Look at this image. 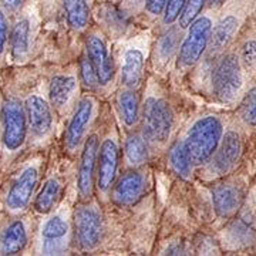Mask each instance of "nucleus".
Instances as JSON below:
<instances>
[{
    "label": "nucleus",
    "mask_w": 256,
    "mask_h": 256,
    "mask_svg": "<svg viewBox=\"0 0 256 256\" xmlns=\"http://www.w3.org/2000/svg\"><path fill=\"white\" fill-rule=\"evenodd\" d=\"M212 2H214L215 4H218V6H220V4H222V3H224L225 0H212Z\"/></svg>",
    "instance_id": "c9c22d12"
},
{
    "label": "nucleus",
    "mask_w": 256,
    "mask_h": 256,
    "mask_svg": "<svg viewBox=\"0 0 256 256\" xmlns=\"http://www.w3.org/2000/svg\"><path fill=\"white\" fill-rule=\"evenodd\" d=\"M144 191V178L138 172H127L120 178L112 191V200L118 205L128 206L137 202Z\"/></svg>",
    "instance_id": "9b49d317"
},
{
    "label": "nucleus",
    "mask_w": 256,
    "mask_h": 256,
    "mask_svg": "<svg viewBox=\"0 0 256 256\" xmlns=\"http://www.w3.org/2000/svg\"><path fill=\"white\" fill-rule=\"evenodd\" d=\"M239 156H240V140L238 134L235 132H228L222 144H220V151L216 152L215 161H214V168L220 172H228L229 170L236 164Z\"/></svg>",
    "instance_id": "4468645a"
},
{
    "label": "nucleus",
    "mask_w": 256,
    "mask_h": 256,
    "mask_svg": "<svg viewBox=\"0 0 256 256\" xmlns=\"http://www.w3.org/2000/svg\"><path fill=\"white\" fill-rule=\"evenodd\" d=\"M222 137V124L215 117L198 120L185 141L192 162L195 165L206 164L216 152Z\"/></svg>",
    "instance_id": "f257e3e1"
},
{
    "label": "nucleus",
    "mask_w": 256,
    "mask_h": 256,
    "mask_svg": "<svg viewBox=\"0 0 256 256\" xmlns=\"http://www.w3.org/2000/svg\"><path fill=\"white\" fill-rule=\"evenodd\" d=\"M206 0H186L182 12L180 14V26L182 28H186L191 26L192 23L196 20L198 14L205 6Z\"/></svg>",
    "instance_id": "bb28decb"
},
{
    "label": "nucleus",
    "mask_w": 256,
    "mask_h": 256,
    "mask_svg": "<svg viewBox=\"0 0 256 256\" xmlns=\"http://www.w3.org/2000/svg\"><path fill=\"white\" fill-rule=\"evenodd\" d=\"M120 111L127 126H134L138 120V98L134 92H124L120 96Z\"/></svg>",
    "instance_id": "393cba45"
},
{
    "label": "nucleus",
    "mask_w": 256,
    "mask_h": 256,
    "mask_svg": "<svg viewBox=\"0 0 256 256\" xmlns=\"http://www.w3.org/2000/svg\"><path fill=\"white\" fill-rule=\"evenodd\" d=\"M185 3H186V0H168V4L165 8L164 16V22L166 24L174 23L175 20L180 18L184 6H185Z\"/></svg>",
    "instance_id": "c756f323"
},
{
    "label": "nucleus",
    "mask_w": 256,
    "mask_h": 256,
    "mask_svg": "<svg viewBox=\"0 0 256 256\" xmlns=\"http://www.w3.org/2000/svg\"><path fill=\"white\" fill-rule=\"evenodd\" d=\"M212 36V23L208 18H196L191 26L180 52V62L182 66L198 63L204 52L210 44Z\"/></svg>",
    "instance_id": "39448f33"
},
{
    "label": "nucleus",
    "mask_w": 256,
    "mask_h": 256,
    "mask_svg": "<svg viewBox=\"0 0 256 256\" xmlns=\"http://www.w3.org/2000/svg\"><path fill=\"white\" fill-rule=\"evenodd\" d=\"M28 242V235L23 222L16 220L6 229L0 239V252L3 255H16Z\"/></svg>",
    "instance_id": "f3484780"
},
{
    "label": "nucleus",
    "mask_w": 256,
    "mask_h": 256,
    "mask_svg": "<svg viewBox=\"0 0 256 256\" xmlns=\"http://www.w3.org/2000/svg\"><path fill=\"white\" fill-rule=\"evenodd\" d=\"M22 2H23V0H0V3H2L6 9L9 10L18 9L20 4H22Z\"/></svg>",
    "instance_id": "f704fd0d"
},
{
    "label": "nucleus",
    "mask_w": 256,
    "mask_h": 256,
    "mask_svg": "<svg viewBox=\"0 0 256 256\" xmlns=\"http://www.w3.org/2000/svg\"><path fill=\"white\" fill-rule=\"evenodd\" d=\"M92 114V102L88 98H84L80 101L77 111L74 114V117L70 121V126L67 128V132H66V144L68 148H76V146L80 144V141L84 137V132H86V128L90 122Z\"/></svg>",
    "instance_id": "ddd939ff"
},
{
    "label": "nucleus",
    "mask_w": 256,
    "mask_h": 256,
    "mask_svg": "<svg viewBox=\"0 0 256 256\" xmlns=\"http://www.w3.org/2000/svg\"><path fill=\"white\" fill-rule=\"evenodd\" d=\"M97 154H98V138L97 136H90L87 138L84 150H82V162H80V170H78V191L82 196L90 195L92 185V176H94V170H96V162H97Z\"/></svg>",
    "instance_id": "6e6552de"
},
{
    "label": "nucleus",
    "mask_w": 256,
    "mask_h": 256,
    "mask_svg": "<svg viewBox=\"0 0 256 256\" xmlns=\"http://www.w3.org/2000/svg\"><path fill=\"white\" fill-rule=\"evenodd\" d=\"M118 166V146L112 140H106L101 146L97 184L101 191H107L114 182Z\"/></svg>",
    "instance_id": "1a4fd4ad"
},
{
    "label": "nucleus",
    "mask_w": 256,
    "mask_h": 256,
    "mask_svg": "<svg viewBox=\"0 0 256 256\" xmlns=\"http://www.w3.org/2000/svg\"><path fill=\"white\" fill-rule=\"evenodd\" d=\"M6 42H8V20L3 12L0 10V54L4 50Z\"/></svg>",
    "instance_id": "473e14b6"
},
{
    "label": "nucleus",
    "mask_w": 256,
    "mask_h": 256,
    "mask_svg": "<svg viewBox=\"0 0 256 256\" xmlns=\"http://www.w3.org/2000/svg\"><path fill=\"white\" fill-rule=\"evenodd\" d=\"M3 142L8 150L14 151L23 146L26 138V111L18 100H8L2 111Z\"/></svg>",
    "instance_id": "20e7f679"
},
{
    "label": "nucleus",
    "mask_w": 256,
    "mask_h": 256,
    "mask_svg": "<svg viewBox=\"0 0 256 256\" xmlns=\"http://www.w3.org/2000/svg\"><path fill=\"white\" fill-rule=\"evenodd\" d=\"M239 114L249 126H256V87L244 97L239 107Z\"/></svg>",
    "instance_id": "cd10ccee"
},
{
    "label": "nucleus",
    "mask_w": 256,
    "mask_h": 256,
    "mask_svg": "<svg viewBox=\"0 0 256 256\" xmlns=\"http://www.w3.org/2000/svg\"><path fill=\"white\" fill-rule=\"evenodd\" d=\"M170 162L171 166L175 171V174H178L182 178H188L191 174L192 170V160L190 156V151L186 148L185 141L184 142H176L170 152Z\"/></svg>",
    "instance_id": "412c9836"
},
{
    "label": "nucleus",
    "mask_w": 256,
    "mask_h": 256,
    "mask_svg": "<svg viewBox=\"0 0 256 256\" xmlns=\"http://www.w3.org/2000/svg\"><path fill=\"white\" fill-rule=\"evenodd\" d=\"M68 232V226L60 216H54L48 220L43 226L42 235L44 239V252L46 255H54L62 252L63 249V239Z\"/></svg>",
    "instance_id": "2eb2a0df"
},
{
    "label": "nucleus",
    "mask_w": 256,
    "mask_h": 256,
    "mask_svg": "<svg viewBox=\"0 0 256 256\" xmlns=\"http://www.w3.org/2000/svg\"><path fill=\"white\" fill-rule=\"evenodd\" d=\"M236 28H238V20L234 16L222 18L220 23L216 24V28H214V33L210 36L212 47L215 50H222L224 47L228 46V43L230 42Z\"/></svg>",
    "instance_id": "4be33fe9"
},
{
    "label": "nucleus",
    "mask_w": 256,
    "mask_h": 256,
    "mask_svg": "<svg viewBox=\"0 0 256 256\" xmlns=\"http://www.w3.org/2000/svg\"><path fill=\"white\" fill-rule=\"evenodd\" d=\"M212 202L215 212L220 216H229L240 205V194L230 185H220L214 190L212 194Z\"/></svg>",
    "instance_id": "dca6fc26"
},
{
    "label": "nucleus",
    "mask_w": 256,
    "mask_h": 256,
    "mask_svg": "<svg viewBox=\"0 0 256 256\" xmlns=\"http://www.w3.org/2000/svg\"><path fill=\"white\" fill-rule=\"evenodd\" d=\"M58 192H60V185L56 180H48L43 190L40 191L38 196L36 198V202H34V208H36L37 212L40 214H47L50 212L53 205H54L56 200L58 196Z\"/></svg>",
    "instance_id": "b1692460"
},
{
    "label": "nucleus",
    "mask_w": 256,
    "mask_h": 256,
    "mask_svg": "<svg viewBox=\"0 0 256 256\" xmlns=\"http://www.w3.org/2000/svg\"><path fill=\"white\" fill-rule=\"evenodd\" d=\"M68 24L73 28H84L90 20V9L87 0H64Z\"/></svg>",
    "instance_id": "aec40b11"
},
{
    "label": "nucleus",
    "mask_w": 256,
    "mask_h": 256,
    "mask_svg": "<svg viewBox=\"0 0 256 256\" xmlns=\"http://www.w3.org/2000/svg\"><path fill=\"white\" fill-rule=\"evenodd\" d=\"M175 38L172 36H166L162 42V46H161V50L165 56H170L172 52H174L175 47Z\"/></svg>",
    "instance_id": "72a5a7b5"
},
{
    "label": "nucleus",
    "mask_w": 256,
    "mask_h": 256,
    "mask_svg": "<svg viewBox=\"0 0 256 256\" xmlns=\"http://www.w3.org/2000/svg\"><path fill=\"white\" fill-rule=\"evenodd\" d=\"M242 58L246 63V66H250L256 62V42H249L245 44L242 50Z\"/></svg>",
    "instance_id": "7c9ffc66"
},
{
    "label": "nucleus",
    "mask_w": 256,
    "mask_h": 256,
    "mask_svg": "<svg viewBox=\"0 0 256 256\" xmlns=\"http://www.w3.org/2000/svg\"><path fill=\"white\" fill-rule=\"evenodd\" d=\"M80 72H82V82L88 88H96L101 82L98 73L90 60V57H82V63H80Z\"/></svg>",
    "instance_id": "c85d7f7f"
},
{
    "label": "nucleus",
    "mask_w": 256,
    "mask_h": 256,
    "mask_svg": "<svg viewBox=\"0 0 256 256\" xmlns=\"http://www.w3.org/2000/svg\"><path fill=\"white\" fill-rule=\"evenodd\" d=\"M26 112H28V124L32 127V131L42 137L48 132L52 128L53 117L52 111L47 104V101L38 96H32L26 101Z\"/></svg>",
    "instance_id": "9d476101"
},
{
    "label": "nucleus",
    "mask_w": 256,
    "mask_h": 256,
    "mask_svg": "<svg viewBox=\"0 0 256 256\" xmlns=\"http://www.w3.org/2000/svg\"><path fill=\"white\" fill-rule=\"evenodd\" d=\"M168 4V0H146V10L151 14H161Z\"/></svg>",
    "instance_id": "2f4dec72"
},
{
    "label": "nucleus",
    "mask_w": 256,
    "mask_h": 256,
    "mask_svg": "<svg viewBox=\"0 0 256 256\" xmlns=\"http://www.w3.org/2000/svg\"><path fill=\"white\" fill-rule=\"evenodd\" d=\"M142 127L146 137L152 142H164L171 134L172 112L164 100L148 98L142 112Z\"/></svg>",
    "instance_id": "f03ea898"
},
{
    "label": "nucleus",
    "mask_w": 256,
    "mask_h": 256,
    "mask_svg": "<svg viewBox=\"0 0 256 256\" xmlns=\"http://www.w3.org/2000/svg\"><path fill=\"white\" fill-rule=\"evenodd\" d=\"M126 154H127L131 164L141 165L146 160V141L140 136L128 137L127 142H126Z\"/></svg>",
    "instance_id": "a878e982"
},
{
    "label": "nucleus",
    "mask_w": 256,
    "mask_h": 256,
    "mask_svg": "<svg viewBox=\"0 0 256 256\" xmlns=\"http://www.w3.org/2000/svg\"><path fill=\"white\" fill-rule=\"evenodd\" d=\"M28 32H30V26H28V20H20L12 32V38H10L12 53L16 58H22L28 53Z\"/></svg>",
    "instance_id": "5701e85b"
},
{
    "label": "nucleus",
    "mask_w": 256,
    "mask_h": 256,
    "mask_svg": "<svg viewBox=\"0 0 256 256\" xmlns=\"http://www.w3.org/2000/svg\"><path fill=\"white\" fill-rule=\"evenodd\" d=\"M87 54L90 57V60L94 64L100 82L102 84H107L112 78L114 74V64H112V58L108 56V52L106 48L104 42L100 37L92 36L88 38L87 42Z\"/></svg>",
    "instance_id": "f8f14e48"
},
{
    "label": "nucleus",
    "mask_w": 256,
    "mask_h": 256,
    "mask_svg": "<svg viewBox=\"0 0 256 256\" xmlns=\"http://www.w3.org/2000/svg\"><path fill=\"white\" fill-rule=\"evenodd\" d=\"M37 184V170L33 166L26 168L16 182L12 185L8 194V206L12 210H24L30 202Z\"/></svg>",
    "instance_id": "0eeeda50"
},
{
    "label": "nucleus",
    "mask_w": 256,
    "mask_h": 256,
    "mask_svg": "<svg viewBox=\"0 0 256 256\" xmlns=\"http://www.w3.org/2000/svg\"><path fill=\"white\" fill-rule=\"evenodd\" d=\"M142 66H144V58H142L141 52H138L136 48L128 50L124 57V66H122V73H121V80L124 82V86H127L128 88L137 87L141 82Z\"/></svg>",
    "instance_id": "a211bd4d"
},
{
    "label": "nucleus",
    "mask_w": 256,
    "mask_h": 256,
    "mask_svg": "<svg viewBox=\"0 0 256 256\" xmlns=\"http://www.w3.org/2000/svg\"><path fill=\"white\" fill-rule=\"evenodd\" d=\"M76 234L82 249L92 250L98 246L102 238V220L97 210L88 206H82L76 210Z\"/></svg>",
    "instance_id": "423d86ee"
},
{
    "label": "nucleus",
    "mask_w": 256,
    "mask_h": 256,
    "mask_svg": "<svg viewBox=\"0 0 256 256\" xmlns=\"http://www.w3.org/2000/svg\"><path fill=\"white\" fill-rule=\"evenodd\" d=\"M242 86L240 66L236 56H225L216 66L212 76V88L220 102H229L235 98Z\"/></svg>",
    "instance_id": "7ed1b4c3"
},
{
    "label": "nucleus",
    "mask_w": 256,
    "mask_h": 256,
    "mask_svg": "<svg viewBox=\"0 0 256 256\" xmlns=\"http://www.w3.org/2000/svg\"><path fill=\"white\" fill-rule=\"evenodd\" d=\"M76 90V80L67 76H56L50 82V100L56 107H63Z\"/></svg>",
    "instance_id": "6ab92c4d"
}]
</instances>
